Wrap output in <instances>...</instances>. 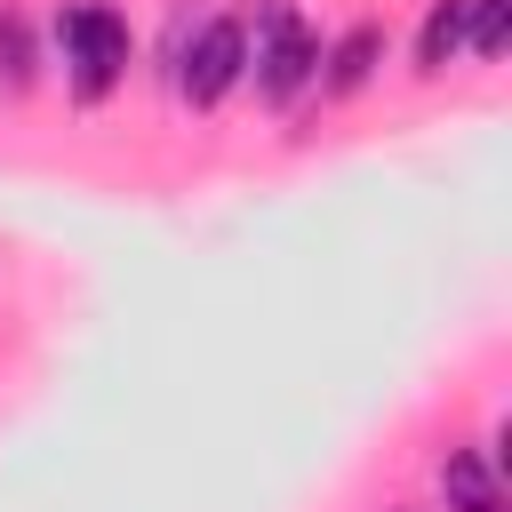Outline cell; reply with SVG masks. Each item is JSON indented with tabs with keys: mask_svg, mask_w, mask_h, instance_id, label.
Instances as JSON below:
<instances>
[{
	"mask_svg": "<svg viewBox=\"0 0 512 512\" xmlns=\"http://www.w3.org/2000/svg\"><path fill=\"white\" fill-rule=\"evenodd\" d=\"M56 56H64V88H72L80 104H104V96L128 80V64H136V32H128L120 8L72 0V8L56 16Z\"/></svg>",
	"mask_w": 512,
	"mask_h": 512,
	"instance_id": "obj_1",
	"label": "cell"
},
{
	"mask_svg": "<svg viewBox=\"0 0 512 512\" xmlns=\"http://www.w3.org/2000/svg\"><path fill=\"white\" fill-rule=\"evenodd\" d=\"M168 64H176V96H184L192 112H216V104L248 80V24H240V16H200L192 32L176 24Z\"/></svg>",
	"mask_w": 512,
	"mask_h": 512,
	"instance_id": "obj_2",
	"label": "cell"
},
{
	"mask_svg": "<svg viewBox=\"0 0 512 512\" xmlns=\"http://www.w3.org/2000/svg\"><path fill=\"white\" fill-rule=\"evenodd\" d=\"M312 72H320V32L304 24L296 0H272V8L256 16V40H248V80H256V96H264V104H296V96L312 88Z\"/></svg>",
	"mask_w": 512,
	"mask_h": 512,
	"instance_id": "obj_3",
	"label": "cell"
},
{
	"mask_svg": "<svg viewBox=\"0 0 512 512\" xmlns=\"http://www.w3.org/2000/svg\"><path fill=\"white\" fill-rule=\"evenodd\" d=\"M384 72V24H344L328 48H320V96H360L368 80Z\"/></svg>",
	"mask_w": 512,
	"mask_h": 512,
	"instance_id": "obj_4",
	"label": "cell"
},
{
	"mask_svg": "<svg viewBox=\"0 0 512 512\" xmlns=\"http://www.w3.org/2000/svg\"><path fill=\"white\" fill-rule=\"evenodd\" d=\"M440 504L448 512H504V480L488 448H448L440 456Z\"/></svg>",
	"mask_w": 512,
	"mask_h": 512,
	"instance_id": "obj_5",
	"label": "cell"
},
{
	"mask_svg": "<svg viewBox=\"0 0 512 512\" xmlns=\"http://www.w3.org/2000/svg\"><path fill=\"white\" fill-rule=\"evenodd\" d=\"M456 56H464V0H432L424 24H416V72L440 80Z\"/></svg>",
	"mask_w": 512,
	"mask_h": 512,
	"instance_id": "obj_6",
	"label": "cell"
},
{
	"mask_svg": "<svg viewBox=\"0 0 512 512\" xmlns=\"http://www.w3.org/2000/svg\"><path fill=\"white\" fill-rule=\"evenodd\" d=\"M32 80H40V40H32L24 8H0V88H8V96H24Z\"/></svg>",
	"mask_w": 512,
	"mask_h": 512,
	"instance_id": "obj_7",
	"label": "cell"
},
{
	"mask_svg": "<svg viewBox=\"0 0 512 512\" xmlns=\"http://www.w3.org/2000/svg\"><path fill=\"white\" fill-rule=\"evenodd\" d=\"M464 48L480 64H496L512 48V0H464Z\"/></svg>",
	"mask_w": 512,
	"mask_h": 512,
	"instance_id": "obj_8",
	"label": "cell"
}]
</instances>
